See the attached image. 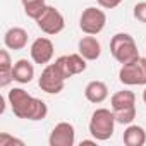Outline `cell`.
I'll return each mask as SVG.
<instances>
[{"label": "cell", "instance_id": "277c9868", "mask_svg": "<svg viewBox=\"0 0 146 146\" xmlns=\"http://www.w3.org/2000/svg\"><path fill=\"white\" fill-rule=\"evenodd\" d=\"M119 79L127 86H146V58L137 57L132 62L122 64L119 70Z\"/></svg>", "mask_w": 146, "mask_h": 146}, {"label": "cell", "instance_id": "7402d4cb", "mask_svg": "<svg viewBox=\"0 0 146 146\" xmlns=\"http://www.w3.org/2000/svg\"><path fill=\"white\" fill-rule=\"evenodd\" d=\"M98 5L103 7V9H115L117 5H120L124 0H96Z\"/></svg>", "mask_w": 146, "mask_h": 146}, {"label": "cell", "instance_id": "ffe728a7", "mask_svg": "<svg viewBox=\"0 0 146 146\" xmlns=\"http://www.w3.org/2000/svg\"><path fill=\"white\" fill-rule=\"evenodd\" d=\"M11 144H17V146H24L23 139H17L14 136H11L9 132H2L0 134V146H11Z\"/></svg>", "mask_w": 146, "mask_h": 146}, {"label": "cell", "instance_id": "5b68a950", "mask_svg": "<svg viewBox=\"0 0 146 146\" xmlns=\"http://www.w3.org/2000/svg\"><path fill=\"white\" fill-rule=\"evenodd\" d=\"M65 81H67L65 74L62 72V69L58 67V64L53 62V64H48L43 69L41 76L38 79V84H40L41 91H45L48 95H57V93H60L64 90Z\"/></svg>", "mask_w": 146, "mask_h": 146}, {"label": "cell", "instance_id": "44dd1931", "mask_svg": "<svg viewBox=\"0 0 146 146\" xmlns=\"http://www.w3.org/2000/svg\"><path fill=\"white\" fill-rule=\"evenodd\" d=\"M134 17L139 23L146 24V2H139V4L134 5Z\"/></svg>", "mask_w": 146, "mask_h": 146}, {"label": "cell", "instance_id": "e0dca14e", "mask_svg": "<svg viewBox=\"0 0 146 146\" xmlns=\"http://www.w3.org/2000/svg\"><path fill=\"white\" fill-rule=\"evenodd\" d=\"M110 105H112V110H124V108L136 107V95L129 90L117 91V93L112 95Z\"/></svg>", "mask_w": 146, "mask_h": 146}, {"label": "cell", "instance_id": "ac0fdd59", "mask_svg": "<svg viewBox=\"0 0 146 146\" xmlns=\"http://www.w3.org/2000/svg\"><path fill=\"white\" fill-rule=\"evenodd\" d=\"M24 7V14L28 16V17H31V19H38L43 12H45V9L48 7L46 4H45V0H36V2H29V4H26V5H23Z\"/></svg>", "mask_w": 146, "mask_h": 146}, {"label": "cell", "instance_id": "2e32d148", "mask_svg": "<svg viewBox=\"0 0 146 146\" xmlns=\"http://www.w3.org/2000/svg\"><path fill=\"white\" fill-rule=\"evenodd\" d=\"M124 144L125 146H144L146 144V131L137 124H129L124 131Z\"/></svg>", "mask_w": 146, "mask_h": 146}, {"label": "cell", "instance_id": "52a82bcc", "mask_svg": "<svg viewBox=\"0 0 146 146\" xmlns=\"http://www.w3.org/2000/svg\"><path fill=\"white\" fill-rule=\"evenodd\" d=\"M36 24L38 28L45 33V35H58L60 31H64L65 28V19L64 16L52 5H48L45 9V12L36 19Z\"/></svg>", "mask_w": 146, "mask_h": 146}, {"label": "cell", "instance_id": "9a60e30c", "mask_svg": "<svg viewBox=\"0 0 146 146\" xmlns=\"http://www.w3.org/2000/svg\"><path fill=\"white\" fill-rule=\"evenodd\" d=\"M12 58H11V53L9 50H0V88H7L12 81H14V76H12Z\"/></svg>", "mask_w": 146, "mask_h": 146}, {"label": "cell", "instance_id": "d6986e66", "mask_svg": "<svg viewBox=\"0 0 146 146\" xmlns=\"http://www.w3.org/2000/svg\"><path fill=\"white\" fill-rule=\"evenodd\" d=\"M113 115H115L117 124L129 125V124H132V120L136 119V107L124 108V110H113Z\"/></svg>", "mask_w": 146, "mask_h": 146}, {"label": "cell", "instance_id": "6da1fadb", "mask_svg": "<svg viewBox=\"0 0 146 146\" xmlns=\"http://www.w3.org/2000/svg\"><path fill=\"white\" fill-rule=\"evenodd\" d=\"M7 102L12 108V113L17 119L26 120H43L48 113V107L43 100L31 96L23 88H12L7 93Z\"/></svg>", "mask_w": 146, "mask_h": 146}, {"label": "cell", "instance_id": "30bf717a", "mask_svg": "<svg viewBox=\"0 0 146 146\" xmlns=\"http://www.w3.org/2000/svg\"><path fill=\"white\" fill-rule=\"evenodd\" d=\"M58 64V67L62 69V72L65 74V78L69 79L70 76H76V74H81V72L86 70L88 67V60L81 55V53H70V55H62L55 60Z\"/></svg>", "mask_w": 146, "mask_h": 146}, {"label": "cell", "instance_id": "7c38bea8", "mask_svg": "<svg viewBox=\"0 0 146 146\" xmlns=\"http://www.w3.org/2000/svg\"><path fill=\"white\" fill-rule=\"evenodd\" d=\"M12 76H14V81L16 83L28 84L35 78V65L28 58H19L14 64V67H12Z\"/></svg>", "mask_w": 146, "mask_h": 146}, {"label": "cell", "instance_id": "cb8c5ba5", "mask_svg": "<svg viewBox=\"0 0 146 146\" xmlns=\"http://www.w3.org/2000/svg\"><path fill=\"white\" fill-rule=\"evenodd\" d=\"M143 102H144V105H146V88H144V91H143Z\"/></svg>", "mask_w": 146, "mask_h": 146}, {"label": "cell", "instance_id": "3957f363", "mask_svg": "<svg viewBox=\"0 0 146 146\" xmlns=\"http://www.w3.org/2000/svg\"><path fill=\"white\" fill-rule=\"evenodd\" d=\"M110 52L119 64H127V62H132L139 57L137 45H136L134 38L127 33H117L112 36Z\"/></svg>", "mask_w": 146, "mask_h": 146}, {"label": "cell", "instance_id": "603a6c76", "mask_svg": "<svg viewBox=\"0 0 146 146\" xmlns=\"http://www.w3.org/2000/svg\"><path fill=\"white\" fill-rule=\"evenodd\" d=\"M23 2V5H26V4H29V2H36V0H21Z\"/></svg>", "mask_w": 146, "mask_h": 146}, {"label": "cell", "instance_id": "8fae6325", "mask_svg": "<svg viewBox=\"0 0 146 146\" xmlns=\"http://www.w3.org/2000/svg\"><path fill=\"white\" fill-rule=\"evenodd\" d=\"M4 43H5V48L9 50H23L28 45V31L19 26L11 28L4 35Z\"/></svg>", "mask_w": 146, "mask_h": 146}, {"label": "cell", "instance_id": "4fadbf2b", "mask_svg": "<svg viewBox=\"0 0 146 146\" xmlns=\"http://www.w3.org/2000/svg\"><path fill=\"white\" fill-rule=\"evenodd\" d=\"M78 50L86 60H96L102 55V45L93 35L83 36L79 40V43H78Z\"/></svg>", "mask_w": 146, "mask_h": 146}, {"label": "cell", "instance_id": "7a4b0ae2", "mask_svg": "<svg viewBox=\"0 0 146 146\" xmlns=\"http://www.w3.org/2000/svg\"><path fill=\"white\" fill-rule=\"evenodd\" d=\"M115 124H117V120H115L113 110L96 108L90 119V134L96 141H107L113 136Z\"/></svg>", "mask_w": 146, "mask_h": 146}, {"label": "cell", "instance_id": "8992f818", "mask_svg": "<svg viewBox=\"0 0 146 146\" xmlns=\"http://www.w3.org/2000/svg\"><path fill=\"white\" fill-rule=\"evenodd\" d=\"M107 24V14L96 7H86L79 17V28L84 35H98Z\"/></svg>", "mask_w": 146, "mask_h": 146}, {"label": "cell", "instance_id": "ba28073f", "mask_svg": "<svg viewBox=\"0 0 146 146\" xmlns=\"http://www.w3.org/2000/svg\"><path fill=\"white\" fill-rule=\"evenodd\" d=\"M76 143V129L69 122H58L48 137L50 146H74Z\"/></svg>", "mask_w": 146, "mask_h": 146}, {"label": "cell", "instance_id": "9c48e42d", "mask_svg": "<svg viewBox=\"0 0 146 146\" xmlns=\"http://www.w3.org/2000/svg\"><path fill=\"white\" fill-rule=\"evenodd\" d=\"M53 43L52 40L41 36V38H36L33 43H31V48H29V53H31V58L35 64H40V65H48L50 60L53 58Z\"/></svg>", "mask_w": 146, "mask_h": 146}, {"label": "cell", "instance_id": "5bb4252c", "mask_svg": "<svg viewBox=\"0 0 146 146\" xmlns=\"http://www.w3.org/2000/svg\"><path fill=\"white\" fill-rule=\"evenodd\" d=\"M84 96L91 103H103L108 98V86L103 81H90L84 88Z\"/></svg>", "mask_w": 146, "mask_h": 146}]
</instances>
